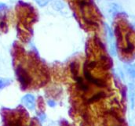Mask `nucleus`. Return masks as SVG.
<instances>
[{
  "label": "nucleus",
  "mask_w": 135,
  "mask_h": 126,
  "mask_svg": "<svg viewBox=\"0 0 135 126\" xmlns=\"http://www.w3.org/2000/svg\"><path fill=\"white\" fill-rule=\"evenodd\" d=\"M50 1V0H36V2H38V4L40 5V6H45V5H46Z\"/></svg>",
  "instance_id": "nucleus-3"
},
{
  "label": "nucleus",
  "mask_w": 135,
  "mask_h": 126,
  "mask_svg": "<svg viewBox=\"0 0 135 126\" xmlns=\"http://www.w3.org/2000/svg\"><path fill=\"white\" fill-rule=\"evenodd\" d=\"M117 35L120 44L122 43L123 53L126 54H131L135 51V34L130 30L125 31L123 34L122 30L119 28L116 29Z\"/></svg>",
  "instance_id": "nucleus-2"
},
{
  "label": "nucleus",
  "mask_w": 135,
  "mask_h": 126,
  "mask_svg": "<svg viewBox=\"0 0 135 126\" xmlns=\"http://www.w3.org/2000/svg\"><path fill=\"white\" fill-rule=\"evenodd\" d=\"M1 116L2 126H25L27 120V114L21 106L16 109L2 108Z\"/></svg>",
  "instance_id": "nucleus-1"
}]
</instances>
